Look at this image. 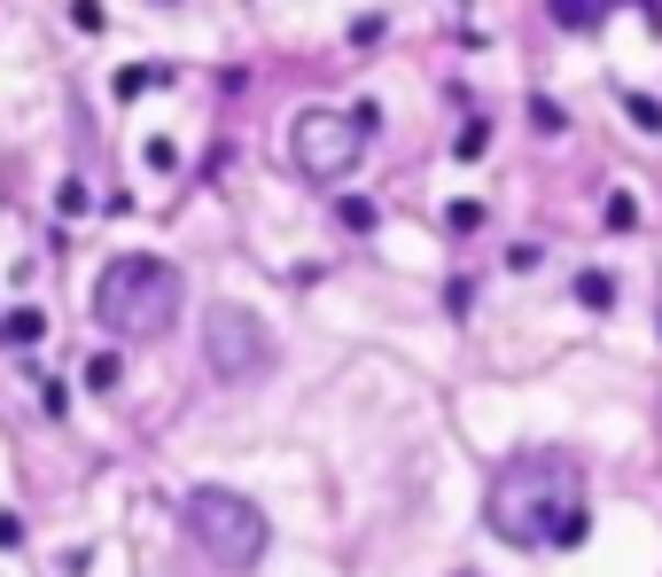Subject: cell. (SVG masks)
<instances>
[{
    "instance_id": "cell-4",
    "label": "cell",
    "mask_w": 662,
    "mask_h": 577,
    "mask_svg": "<svg viewBox=\"0 0 662 577\" xmlns=\"http://www.w3.org/2000/svg\"><path fill=\"white\" fill-rule=\"evenodd\" d=\"M180 523H188V539H195L211 562H226V569H250V562L266 554V515H258V500H242V491H226V484L188 491V500H180Z\"/></svg>"
},
{
    "instance_id": "cell-12",
    "label": "cell",
    "mask_w": 662,
    "mask_h": 577,
    "mask_svg": "<svg viewBox=\"0 0 662 577\" xmlns=\"http://www.w3.org/2000/svg\"><path fill=\"white\" fill-rule=\"evenodd\" d=\"M336 219H344L351 234H374V219H382V211H374L367 196H344V203H336Z\"/></svg>"
},
{
    "instance_id": "cell-15",
    "label": "cell",
    "mask_w": 662,
    "mask_h": 577,
    "mask_svg": "<svg viewBox=\"0 0 662 577\" xmlns=\"http://www.w3.org/2000/svg\"><path fill=\"white\" fill-rule=\"evenodd\" d=\"M483 148H491V125H483V118H468V133H460V148H452V156H460V164H475Z\"/></svg>"
},
{
    "instance_id": "cell-19",
    "label": "cell",
    "mask_w": 662,
    "mask_h": 577,
    "mask_svg": "<svg viewBox=\"0 0 662 577\" xmlns=\"http://www.w3.org/2000/svg\"><path fill=\"white\" fill-rule=\"evenodd\" d=\"M70 24L78 32H102V0H70Z\"/></svg>"
},
{
    "instance_id": "cell-2",
    "label": "cell",
    "mask_w": 662,
    "mask_h": 577,
    "mask_svg": "<svg viewBox=\"0 0 662 577\" xmlns=\"http://www.w3.org/2000/svg\"><path fill=\"white\" fill-rule=\"evenodd\" d=\"M94 320L110 336H164V328L180 320V274L133 251V258H110L102 281H94Z\"/></svg>"
},
{
    "instance_id": "cell-6",
    "label": "cell",
    "mask_w": 662,
    "mask_h": 577,
    "mask_svg": "<svg viewBox=\"0 0 662 577\" xmlns=\"http://www.w3.org/2000/svg\"><path fill=\"white\" fill-rule=\"evenodd\" d=\"M47 336V312L40 304H9V312H0V344H9V352H32Z\"/></svg>"
},
{
    "instance_id": "cell-10",
    "label": "cell",
    "mask_w": 662,
    "mask_h": 577,
    "mask_svg": "<svg viewBox=\"0 0 662 577\" xmlns=\"http://www.w3.org/2000/svg\"><path fill=\"white\" fill-rule=\"evenodd\" d=\"M576 304H585V312H608V304H616V281H608L601 266H585V274H576Z\"/></svg>"
},
{
    "instance_id": "cell-3",
    "label": "cell",
    "mask_w": 662,
    "mask_h": 577,
    "mask_svg": "<svg viewBox=\"0 0 662 577\" xmlns=\"http://www.w3.org/2000/svg\"><path fill=\"white\" fill-rule=\"evenodd\" d=\"M374 102H351V110H327V102H312V110H296L289 118V156H296V173L312 180V188H336V180H351L359 173V156L374 148Z\"/></svg>"
},
{
    "instance_id": "cell-13",
    "label": "cell",
    "mask_w": 662,
    "mask_h": 577,
    "mask_svg": "<svg viewBox=\"0 0 662 577\" xmlns=\"http://www.w3.org/2000/svg\"><path fill=\"white\" fill-rule=\"evenodd\" d=\"M117 375H125L117 352H94V359H87V390H117Z\"/></svg>"
},
{
    "instance_id": "cell-8",
    "label": "cell",
    "mask_w": 662,
    "mask_h": 577,
    "mask_svg": "<svg viewBox=\"0 0 662 577\" xmlns=\"http://www.w3.org/2000/svg\"><path fill=\"white\" fill-rule=\"evenodd\" d=\"M616 102H624V118H631L639 133H662V102H654V95H639V87H616Z\"/></svg>"
},
{
    "instance_id": "cell-5",
    "label": "cell",
    "mask_w": 662,
    "mask_h": 577,
    "mask_svg": "<svg viewBox=\"0 0 662 577\" xmlns=\"http://www.w3.org/2000/svg\"><path fill=\"white\" fill-rule=\"evenodd\" d=\"M203 359H211L218 382H258V375L273 367L266 320L242 312V304H211V312H203Z\"/></svg>"
},
{
    "instance_id": "cell-7",
    "label": "cell",
    "mask_w": 662,
    "mask_h": 577,
    "mask_svg": "<svg viewBox=\"0 0 662 577\" xmlns=\"http://www.w3.org/2000/svg\"><path fill=\"white\" fill-rule=\"evenodd\" d=\"M164 78H172V70H156V63H125L110 87H117V102H141V95H156V87H164Z\"/></svg>"
},
{
    "instance_id": "cell-20",
    "label": "cell",
    "mask_w": 662,
    "mask_h": 577,
    "mask_svg": "<svg viewBox=\"0 0 662 577\" xmlns=\"http://www.w3.org/2000/svg\"><path fill=\"white\" fill-rule=\"evenodd\" d=\"M16 546H24V515L0 508V554H16Z\"/></svg>"
},
{
    "instance_id": "cell-18",
    "label": "cell",
    "mask_w": 662,
    "mask_h": 577,
    "mask_svg": "<svg viewBox=\"0 0 662 577\" xmlns=\"http://www.w3.org/2000/svg\"><path fill=\"white\" fill-rule=\"evenodd\" d=\"M530 125H538V133H561V102H546V95H530Z\"/></svg>"
},
{
    "instance_id": "cell-1",
    "label": "cell",
    "mask_w": 662,
    "mask_h": 577,
    "mask_svg": "<svg viewBox=\"0 0 662 577\" xmlns=\"http://www.w3.org/2000/svg\"><path fill=\"white\" fill-rule=\"evenodd\" d=\"M483 523L507 546H585L593 515H585V468L569 453H523L491 476L483 491Z\"/></svg>"
},
{
    "instance_id": "cell-14",
    "label": "cell",
    "mask_w": 662,
    "mask_h": 577,
    "mask_svg": "<svg viewBox=\"0 0 662 577\" xmlns=\"http://www.w3.org/2000/svg\"><path fill=\"white\" fill-rule=\"evenodd\" d=\"M445 226H452V234H475V226H483V203H475V196L445 203Z\"/></svg>"
},
{
    "instance_id": "cell-16",
    "label": "cell",
    "mask_w": 662,
    "mask_h": 577,
    "mask_svg": "<svg viewBox=\"0 0 662 577\" xmlns=\"http://www.w3.org/2000/svg\"><path fill=\"white\" fill-rule=\"evenodd\" d=\"M141 148H148L156 173H180V141H164V133H156V141H141Z\"/></svg>"
},
{
    "instance_id": "cell-17",
    "label": "cell",
    "mask_w": 662,
    "mask_h": 577,
    "mask_svg": "<svg viewBox=\"0 0 662 577\" xmlns=\"http://www.w3.org/2000/svg\"><path fill=\"white\" fill-rule=\"evenodd\" d=\"M382 32H390L382 16H351V47H382Z\"/></svg>"
},
{
    "instance_id": "cell-9",
    "label": "cell",
    "mask_w": 662,
    "mask_h": 577,
    "mask_svg": "<svg viewBox=\"0 0 662 577\" xmlns=\"http://www.w3.org/2000/svg\"><path fill=\"white\" fill-rule=\"evenodd\" d=\"M601 9H608V0H553V24H561V32H593Z\"/></svg>"
},
{
    "instance_id": "cell-11",
    "label": "cell",
    "mask_w": 662,
    "mask_h": 577,
    "mask_svg": "<svg viewBox=\"0 0 662 577\" xmlns=\"http://www.w3.org/2000/svg\"><path fill=\"white\" fill-rule=\"evenodd\" d=\"M601 219H608V234H631V226H639V196H631V188H616V196L601 203Z\"/></svg>"
}]
</instances>
